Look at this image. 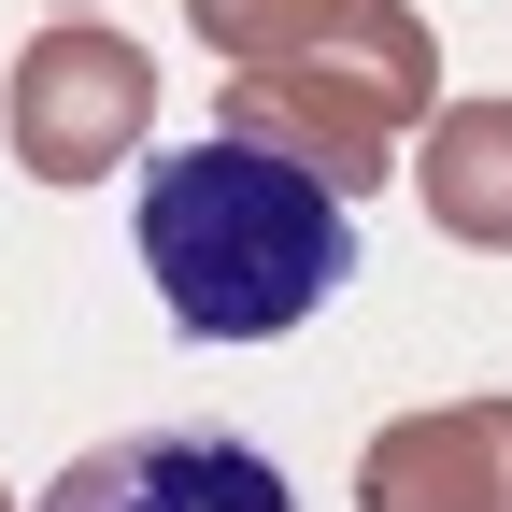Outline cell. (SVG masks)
<instances>
[{
    "instance_id": "cell-8",
    "label": "cell",
    "mask_w": 512,
    "mask_h": 512,
    "mask_svg": "<svg viewBox=\"0 0 512 512\" xmlns=\"http://www.w3.org/2000/svg\"><path fill=\"white\" fill-rule=\"evenodd\" d=\"M57 15H100V0H57Z\"/></svg>"
},
{
    "instance_id": "cell-3",
    "label": "cell",
    "mask_w": 512,
    "mask_h": 512,
    "mask_svg": "<svg viewBox=\"0 0 512 512\" xmlns=\"http://www.w3.org/2000/svg\"><path fill=\"white\" fill-rule=\"evenodd\" d=\"M157 128V57L114 15H43L0 72V143L29 185H114V157H143Z\"/></svg>"
},
{
    "instance_id": "cell-9",
    "label": "cell",
    "mask_w": 512,
    "mask_h": 512,
    "mask_svg": "<svg viewBox=\"0 0 512 512\" xmlns=\"http://www.w3.org/2000/svg\"><path fill=\"white\" fill-rule=\"evenodd\" d=\"M0 512H15V498H0Z\"/></svg>"
},
{
    "instance_id": "cell-1",
    "label": "cell",
    "mask_w": 512,
    "mask_h": 512,
    "mask_svg": "<svg viewBox=\"0 0 512 512\" xmlns=\"http://www.w3.org/2000/svg\"><path fill=\"white\" fill-rule=\"evenodd\" d=\"M143 285L185 342H285L356 285V200L256 128L171 143L143 171Z\"/></svg>"
},
{
    "instance_id": "cell-7",
    "label": "cell",
    "mask_w": 512,
    "mask_h": 512,
    "mask_svg": "<svg viewBox=\"0 0 512 512\" xmlns=\"http://www.w3.org/2000/svg\"><path fill=\"white\" fill-rule=\"evenodd\" d=\"M185 29H200L228 72H271V57H313L356 29V0H185Z\"/></svg>"
},
{
    "instance_id": "cell-6",
    "label": "cell",
    "mask_w": 512,
    "mask_h": 512,
    "mask_svg": "<svg viewBox=\"0 0 512 512\" xmlns=\"http://www.w3.org/2000/svg\"><path fill=\"white\" fill-rule=\"evenodd\" d=\"M413 185L456 256H512V100H441L413 128Z\"/></svg>"
},
{
    "instance_id": "cell-2",
    "label": "cell",
    "mask_w": 512,
    "mask_h": 512,
    "mask_svg": "<svg viewBox=\"0 0 512 512\" xmlns=\"http://www.w3.org/2000/svg\"><path fill=\"white\" fill-rule=\"evenodd\" d=\"M441 114V43L413 0H356L342 43L313 57H271V72H228V114L214 128H256V143H285L342 185V200H370V185H399L413 128Z\"/></svg>"
},
{
    "instance_id": "cell-5",
    "label": "cell",
    "mask_w": 512,
    "mask_h": 512,
    "mask_svg": "<svg viewBox=\"0 0 512 512\" xmlns=\"http://www.w3.org/2000/svg\"><path fill=\"white\" fill-rule=\"evenodd\" d=\"M356 512H512V399H427L370 427Z\"/></svg>"
},
{
    "instance_id": "cell-4",
    "label": "cell",
    "mask_w": 512,
    "mask_h": 512,
    "mask_svg": "<svg viewBox=\"0 0 512 512\" xmlns=\"http://www.w3.org/2000/svg\"><path fill=\"white\" fill-rule=\"evenodd\" d=\"M29 512H299V484L228 427H143V441L72 456Z\"/></svg>"
}]
</instances>
